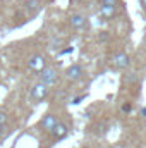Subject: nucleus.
Segmentation results:
<instances>
[{
	"label": "nucleus",
	"mask_w": 146,
	"mask_h": 148,
	"mask_svg": "<svg viewBox=\"0 0 146 148\" xmlns=\"http://www.w3.org/2000/svg\"><path fill=\"white\" fill-rule=\"evenodd\" d=\"M72 126L69 124V122H65V121H62L60 119V122L46 134V140H48V147H53L55 143H60V141H64L67 136H69V133L72 131L71 129Z\"/></svg>",
	"instance_id": "f257e3e1"
},
{
	"label": "nucleus",
	"mask_w": 146,
	"mask_h": 148,
	"mask_svg": "<svg viewBox=\"0 0 146 148\" xmlns=\"http://www.w3.org/2000/svg\"><path fill=\"white\" fill-rule=\"evenodd\" d=\"M50 95H52V88L41 81H36L29 90V100L33 103H43L45 100L50 98Z\"/></svg>",
	"instance_id": "f03ea898"
},
{
	"label": "nucleus",
	"mask_w": 146,
	"mask_h": 148,
	"mask_svg": "<svg viewBox=\"0 0 146 148\" xmlns=\"http://www.w3.org/2000/svg\"><path fill=\"white\" fill-rule=\"evenodd\" d=\"M59 122H60V115H59L57 112H46V114L40 119V122H38V131H40L43 136H46Z\"/></svg>",
	"instance_id": "7ed1b4c3"
},
{
	"label": "nucleus",
	"mask_w": 146,
	"mask_h": 148,
	"mask_svg": "<svg viewBox=\"0 0 146 148\" xmlns=\"http://www.w3.org/2000/svg\"><path fill=\"white\" fill-rule=\"evenodd\" d=\"M38 81H41V83L48 84L50 88H53V86H57L59 81H60V73H59V69L46 66V67L40 73V79H38Z\"/></svg>",
	"instance_id": "20e7f679"
},
{
	"label": "nucleus",
	"mask_w": 146,
	"mask_h": 148,
	"mask_svg": "<svg viewBox=\"0 0 146 148\" xmlns=\"http://www.w3.org/2000/svg\"><path fill=\"white\" fill-rule=\"evenodd\" d=\"M46 66H48V60H46V57H45L43 53H33V55L28 59V69H29L31 73L40 74Z\"/></svg>",
	"instance_id": "39448f33"
},
{
	"label": "nucleus",
	"mask_w": 146,
	"mask_h": 148,
	"mask_svg": "<svg viewBox=\"0 0 146 148\" xmlns=\"http://www.w3.org/2000/svg\"><path fill=\"white\" fill-rule=\"evenodd\" d=\"M64 77H65L67 81H71V83H77V81H81V79L84 77V69H83V66H79V64H72V66H69V67L64 71Z\"/></svg>",
	"instance_id": "423d86ee"
},
{
	"label": "nucleus",
	"mask_w": 146,
	"mask_h": 148,
	"mask_svg": "<svg viewBox=\"0 0 146 148\" xmlns=\"http://www.w3.org/2000/svg\"><path fill=\"white\" fill-rule=\"evenodd\" d=\"M112 66H113L115 69H119V71L129 69V67H131V57H129V53H126V52L115 53V55L112 57Z\"/></svg>",
	"instance_id": "0eeeda50"
},
{
	"label": "nucleus",
	"mask_w": 146,
	"mask_h": 148,
	"mask_svg": "<svg viewBox=\"0 0 146 148\" xmlns=\"http://www.w3.org/2000/svg\"><path fill=\"white\" fill-rule=\"evenodd\" d=\"M69 24H71V28L77 29V31H84L89 28V21L84 14H72L69 17Z\"/></svg>",
	"instance_id": "6e6552de"
},
{
	"label": "nucleus",
	"mask_w": 146,
	"mask_h": 148,
	"mask_svg": "<svg viewBox=\"0 0 146 148\" xmlns=\"http://www.w3.org/2000/svg\"><path fill=\"white\" fill-rule=\"evenodd\" d=\"M117 9L119 5H107V3H102L100 9H98V16L103 19V21H112L117 17Z\"/></svg>",
	"instance_id": "1a4fd4ad"
},
{
	"label": "nucleus",
	"mask_w": 146,
	"mask_h": 148,
	"mask_svg": "<svg viewBox=\"0 0 146 148\" xmlns=\"http://www.w3.org/2000/svg\"><path fill=\"white\" fill-rule=\"evenodd\" d=\"M24 10L28 14V17H35L38 12L41 10V0H26L24 2Z\"/></svg>",
	"instance_id": "9d476101"
},
{
	"label": "nucleus",
	"mask_w": 146,
	"mask_h": 148,
	"mask_svg": "<svg viewBox=\"0 0 146 148\" xmlns=\"http://www.w3.org/2000/svg\"><path fill=\"white\" fill-rule=\"evenodd\" d=\"M7 129H9V114L0 109V138H2V140H3V136H5V131H7Z\"/></svg>",
	"instance_id": "9b49d317"
},
{
	"label": "nucleus",
	"mask_w": 146,
	"mask_h": 148,
	"mask_svg": "<svg viewBox=\"0 0 146 148\" xmlns=\"http://www.w3.org/2000/svg\"><path fill=\"white\" fill-rule=\"evenodd\" d=\"M84 98H86V95H81V97H76V98H72V102H71V103H72V105H79V103H81V102H83Z\"/></svg>",
	"instance_id": "f8f14e48"
},
{
	"label": "nucleus",
	"mask_w": 146,
	"mask_h": 148,
	"mask_svg": "<svg viewBox=\"0 0 146 148\" xmlns=\"http://www.w3.org/2000/svg\"><path fill=\"white\" fill-rule=\"evenodd\" d=\"M60 45H62V41H60V40H53L50 48H52V50H59V48H60Z\"/></svg>",
	"instance_id": "ddd939ff"
},
{
	"label": "nucleus",
	"mask_w": 146,
	"mask_h": 148,
	"mask_svg": "<svg viewBox=\"0 0 146 148\" xmlns=\"http://www.w3.org/2000/svg\"><path fill=\"white\" fill-rule=\"evenodd\" d=\"M131 109H132L131 102H127V103H124V105H122V112H126V114H129V112H131Z\"/></svg>",
	"instance_id": "4468645a"
},
{
	"label": "nucleus",
	"mask_w": 146,
	"mask_h": 148,
	"mask_svg": "<svg viewBox=\"0 0 146 148\" xmlns=\"http://www.w3.org/2000/svg\"><path fill=\"white\" fill-rule=\"evenodd\" d=\"M102 3H107V5H119V0H102Z\"/></svg>",
	"instance_id": "2eb2a0df"
},
{
	"label": "nucleus",
	"mask_w": 146,
	"mask_h": 148,
	"mask_svg": "<svg viewBox=\"0 0 146 148\" xmlns=\"http://www.w3.org/2000/svg\"><path fill=\"white\" fill-rule=\"evenodd\" d=\"M139 5H141L143 10H146V0H139Z\"/></svg>",
	"instance_id": "dca6fc26"
},
{
	"label": "nucleus",
	"mask_w": 146,
	"mask_h": 148,
	"mask_svg": "<svg viewBox=\"0 0 146 148\" xmlns=\"http://www.w3.org/2000/svg\"><path fill=\"white\" fill-rule=\"evenodd\" d=\"M76 2H77V3H88L89 0H76Z\"/></svg>",
	"instance_id": "f3484780"
},
{
	"label": "nucleus",
	"mask_w": 146,
	"mask_h": 148,
	"mask_svg": "<svg viewBox=\"0 0 146 148\" xmlns=\"http://www.w3.org/2000/svg\"><path fill=\"white\" fill-rule=\"evenodd\" d=\"M143 115H145V117H146V107H145V109H143Z\"/></svg>",
	"instance_id": "a211bd4d"
},
{
	"label": "nucleus",
	"mask_w": 146,
	"mask_h": 148,
	"mask_svg": "<svg viewBox=\"0 0 146 148\" xmlns=\"http://www.w3.org/2000/svg\"><path fill=\"white\" fill-rule=\"evenodd\" d=\"M145 45H146V36H145Z\"/></svg>",
	"instance_id": "6ab92c4d"
}]
</instances>
